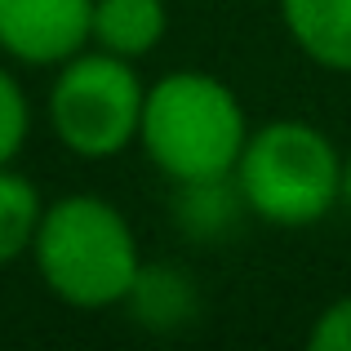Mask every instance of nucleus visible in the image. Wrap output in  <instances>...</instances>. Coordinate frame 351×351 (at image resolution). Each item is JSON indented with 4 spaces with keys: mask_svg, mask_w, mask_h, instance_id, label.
Listing matches in <instances>:
<instances>
[{
    "mask_svg": "<svg viewBox=\"0 0 351 351\" xmlns=\"http://www.w3.org/2000/svg\"><path fill=\"white\" fill-rule=\"evenodd\" d=\"M27 134H32V103H27L18 76L0 62V165H14Z\"/></svg>",
    "mask_w": 351,
    "mask_h": 351,
    "instance_id": "9b49d317",
    "label": "nucleus"
},
{
    "mask_svg": "<svg viewBox=\"0 0 351 351\" xmlns=\"http://www.w3.org/2000/svg\"><path fill=\"white\" fill-rule=\"evenodd\" d=\"M343 205L351 209V152L343 156Z\"/></svg>",
    "mask_w": 351,
    "mask_h": 351,
    "instance_id": "ddd939ff",
    "label": "nucleus"
},
{
    "mask_svg": "<svg viewBox=\"0 0 351 351\" xmlns=\"http://www.w3.org/2000/svg\"><path fill=\"white\" fill-rule=\"evenodd\" d=\"M169 32V9L165 0H94V23L89 45L107 49L116 58H147Z\"/></svg>",
    "mask_w": 351,
    "mask_h": 351,
    "instance_id": "0eeeda50",
    "label": "nucleus"
},
{
    "mask_svg": "<svg viewBox=\"0 0 351 351\" xmlns=\"http://www.w3.org/2000/svg\"><path fill=\"white\" fill-rule=\"evenodd\" d=\"M245 214L236 178H209V182H178L173 187V218L196 240H223Z\"/></svg>",
    "mask_w": 351,
    "mask_h": 351,
    "instance_id": "6e6552de",
    "label": "nucleus"
},
{
    "mask_svg": "<svg viewBox=\"0 0 351 351\" xmlns=\"http://www.w3.org/2000/svg\"><path fill=\"white\" fill-rule=\"evenodd\" d=\"M40 214H45V200L36 191V182L14 173L9 165H0V267L32 254Z\"/></svg>",
    "mask_w": 351,
    "mask_h": 351,
    "instance_id": "9d476101",
    "label": "nucleus"
},
{
    "mask_svg": "<svg viewBox=\"0 0 351 351\" xmlns=\"http://www.w3.org/2000/svg\"><path fill=\"white\" fill-rule=\"evenodd\" d=\"M245 138V107L209 71H169L147 89L138 147L173 187L232 178Z\"/></svg>",
    "mask_w": 351,
    "mask_h": 351,
    "instance_id": "f03ea898",
    "label": "nucleus"
},
{
    "mask_svg": "<svg viewBox=\"0 0 351 351\" xmlns=\"http://www.w3.org/2000/svg\"><path fill=\"white\" fill-rule=\"evenodd\" d=\"M129 307L143 325L152 329H178L196 316V289H191V276L178 271V267L152 263L138 271L134 289H129Z\"/></svg>",
    "mask_w": 351,
    "mask_h": 351,
    "instance_id": "1a4fd4ad",
    "label": "nucleus"
},
{
    "mask_svg": "<svg viewBox=\"0 0 351 351\" xmlns=\"http://www.w3.org/2000/svg\"><path fill=\"white\" fill-rule=\"evenodd\" d=\"M147 85L134 62L107 49H80L49 85V129L71 156L107 160L138 143Z\"/></svg>",
    "mask_w": 351,
    "mask_h": 351,
    "instance_id": "20e7f679",
    "label": "nucleus"
},
{
    "mask_svg": "<svg viewBox=\"0 0 351 351\" xmlns=\"http://www.w3.org/2000/svg\"><path fill=\"white\" fill-rule=\"evenodd\" d=\"M232 178L254 218L271 227H311L343 200V156L325 129L271 120L249 129Z\"/></svg>",
    "mask_w": 351,
    "mask_h": 351,
    "instance_id": "7ed1b4c3",
    "label": "nucleus"
},
{
    "mask_svg": "<svg viewBox=\"0 0 351 351\" xmlns=\"http://www.w3.org/2000/svg\"><path fill=\"white\" fill-rule=\"evenodd\" d=\"M311 351H351V293L338 302H329L316 320H311V334H307Z\"/></svg>",
    "mask_w": 351,
    "mask_h": 351,
    "instance_id": "f8f14e48",
    "label": "nucleus"
},
{
    "mask_svg": "<svg viewBox=\"0 0 351 351\" xmlns=\"http://www.w3.org/2000/svg\"><path fill=\"white\" fill-rule=\"evenodd\" d=\"M94 0H0V53L23 67H62L89 45Z\"/></svg>",
    "mask_w": 351,
    "mask_h": 351,
    "instance_id": "39448f33",
    "label": "nucleus"
},
{
    "mask_svg": "<svg viewBox=\"0 0 351 351\" xmlns=\"http://www.w3.org/2000/svg\"><path fill=\"white\" fill-rule=\"evenodd\" d=\"M280 23L316 67L351 76V0H280Z\"/></svg>",
    "mask_w": 351,
    "mask_h": 351,
    "instance_id": "423d86ee",
    "label": "nucleus"
},
{
    "mask_svg": "<svg viewBox=\"0 0 351 351\" xmlns=\"http://www.w3.org/2000/svg\"><path fill=\"white\" fill-rule=\"evenodd\" d=\"M32 258L45 289L80 311H103L125 302L143 271V254H138L129 218L94 191H76V196L45 205Z\"/></svg>",
    "mask_w": 351,
    "mask_h": 351,
    "instance_id": "f257e3e1",
    "label": "nucleus"
}]
</instances>
